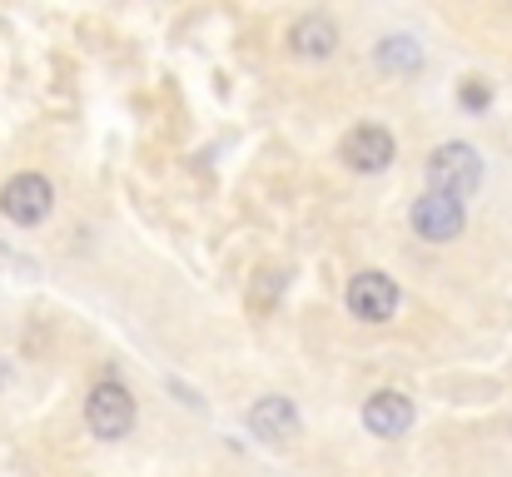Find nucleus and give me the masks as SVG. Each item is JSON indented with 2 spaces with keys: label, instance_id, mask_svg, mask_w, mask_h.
<instances>
[{
  "label": "nucleus",
  "instance_id": "obj_1",
  "mask_svg": "<svg viewBox=\"0 0 512 477\" xmlns=\"http://www.w3.org/2000/svg\"><path fill=\"white\" fill-rule=\"evenodd\" d=\"M478 184H483V159H478L473 145L448 140V145H438V150L428 155V189L453 194V199H473Z\"/></svg>",
  "mask_w": 512,
  "mask_h": 477
},
{
  "label": "nucleus",
  "instance_id": "obj_2",
  "mask_svg": "<svg viewBox=\"0 0 512 477\" xmlns=\"http://www.w3.org/2000/svg\"><path fill=\"white\" fill-rule=\"evenodd\" d=\"M85 423H90V433L105 438V443L130 438V428H135V393H130L125 383H115V378L95 383L90 398H85Z\"/></svg>",
  "mask_w": 512,
  "mask_h": 477
},
{
  "label": "nucleus",
  "instance_id": "obj_3",
  "mask_svg": "<svg viewBox=\"0 0 512 477\" xmlns=\"http://www.w3.org/2000/svg\"><path fill=\"white\" fill-rule=\"evenodd\" d=\"M50 204H55V189H50V179L45 174H15V179H5V189H0V214L10 219V224H40L45 214H50Z\"/></svg>",
  "mask_w": 512,
  "mask_h": 477
},
{
  "label": "nucleus",
  "instance_id": "obj_4",
  "mask_svg": "<svg viewBox=\"0 0 512 477\" xmlns=\"http://www.w3.org/2000/svg\"><path fill=\"white\" fill-rule=\"evenodd\" d=\"M408 219H413V234H418V239H428V244H448V239H458V234H463L468 209H463V199L428 189V194L413 204V214H408Z\"/></svg>",
  "mask_w": 512,
  "mask_h": 477
},
{
  "label": "nucleus",
  "instance_id": "obj_5",
  "mask_svg": "<svg viewBox=\"0 0 512 477\" xmlns=\"http://www.w3.org/2000/svg\"><path fill=\"white\" fill-rule=\"evenodd\" d=\"M398 309V284L378 269H363L348 279V314L363 318V323H388Z\"/></svg>",
  "mask_w": 512,
  "mask_h": 477
},
{
  "label": "nucleus",
  "instance_id": "obj_6",
  "mask_svg": "<svg viewBox=\"0 0 512 477\" xmlns=\"http://www.w3.org/2000/svg\"><path fill=\"white\" fill-rule=\"evenodd\" d=\"M393 155H398V145L383 125H358V130L343 135V164L358 169V174H383L393 164Z\"/></svg>",
  "mask_w": 512,
  "mask_h": 477
},
{
  "label": "nucleus",
  "instance_id": "obj_7",
  "mask_svg": "<svg viewBox=\"0 0 512 477\" xmlns=\"http://www.w3.org/2000/svg\"><path fill=\"white\" fill-rule=\"evenodd\" d=\"M249 433H254L259 443H294V438H299V408H294L289 398L269 393V398H259V403L249 408Z\"/></svg>",
  "mask_w": 512,
  "mask_h": 477
},
{
  "label": "nucleus",
  "instance_id": "obj_8",
  "mask_svg": "<svg viewBox=\"0 0 512 477\" xmlns=\"http://www.w3.org/2000/svg\"><path fill=\"white\" fill-rule=\"evenodd\" d=\"M363 428H368L373 438H403V433L413 428V403H408L403 393L383 388V393H373V398L363 403Z\"/></svg>",
  "mask_w": 512,
  "mask_h": 477
},
{
  "label": "nucleus",
  "instance_id": "obj_9",
  "mask_svg": "<svg viewBox=\"0 0 512 477\" xmlns=\"http://www.w3.org/2000/svg\"><path fill=\"white\" fill-rule=\"evenodd\" d=\"M289 50H294L299 60H329V55L339 50V25H334L329 15H304V20H294V30H289Z\"/></svg>",
  "mask_w": 512,
  "mask_h": 477
},
{
  "label": "nucleus",
  "instance_id": "obj_10",
  "mask_svg": "<svg viewBox=\"0 0 512 477\" xmlns=\"http://www.w3.org/2000/svg\"><path fill=\"white\" fill-rule=\"evenodd\" d=\"M373 60H378V70H388V75H418L423 70V45L413 40V35H388V40H378V50H373Z\"/></svg>",
  "mask_w": 512,
  "mask_h": 477
},
{
  "label": "nucleus",
  "instance_id": "obj_11",
  "mask_svg": "<svg viewBox=\"0 0 512 477\" xmlns=\"http://www.w3.org/2000/svg\"><path fill=\"white\" fill-rule=\"evenodd\" d=\"M458 100H463L468 110H488V100H493V90H488L483 80H468V85L458 90Z\"/></svg>",
  "mask_w": 512,
  "mask_h": 477
}]
</instances>
